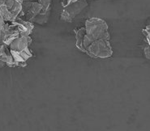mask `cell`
I'll list each match as a JSON object with an SVG mask.
<instances>
[{
	"mask_svg": "<svg viewBox=\"0 0 150 131\" xmlns=\"http://www.w3.org/2000/svg\"><path fill=\"white\" fill-rule=\"evenodd\" d=\"M85 36L91 42L99 39L108 41L110 34L108 32V25L105 21L98 18H91L85 24Z\"/></svg>",
	"mask_w": 150,
	"mask_h": 131,
	"instance_id": "cell-1",
	"label": "cell"
},
{
	"mask_svg": "<svg viewBox=\"0 0 150 131\" xmlns=\"http://www.w3.org/2000/svg\"><path fill=\"white\" fill-rule=\"evenodd\" d=\"M86 50L92 57L106 58L112 55V50L110 44L107 40L99 39L93 42L88 46Z\"/></svg>",
	"mask_w": 150,
	"mask_h": 131,
	"instance_id": "cell-2",
	"label": "cell"
},
{
	"mask_svg": "<svg viewBox=\"0 0 150 131\" xmlns=\"http://www.w3.org/2000/svg\"><path fill=\"white\" fill-rule=\"evenodd\" d=\"M88 6V3L85 0H76L67 4L64 7L61 18L67 22H71L77 15H79Z\"/></svg>",
	"mask_w": 150,
	"mask_h": 131,
	"instance_id": "cell-3",
	"label": "cell"
},
{
	"mask_svg": "<svg viewBox=\"0 0 150 131\" xmlns=\"http://www.w3.org/2000/svg\"><path fill=\"white\" fill-rule=\"evenodd\" d=\"M32 39L28 37H24L21 36L16 39H15L13 42L11 43V50H15V51H21L25 49L28 46V45L31 43Z\"/></svg>",
	"mask_w": 150,
	"mask_h": 131,
	"instance_id": "cell-4",
	"label": "cell"
},
{
	"mask_svg": "<svg viewBox=\"0 0 150 131\" xmlns=\"http://www.w3.org/2000/svg\"><path fill=\"white\" fill-rule=\"evenodd\" d=\"M42 7L39 3H32L31 7L27 11L26 18L28 20H33L36 15H38L40 12H42Z\"/></svg>",
	"mask_w": 150,
	"mask_h": 131,
	"instance_id": "cell-5",
	"label": "cell"
},
{
	"mask_svg": "<svg viewBox=\"0 0 150 131\" xmlns=\"http://www.w3.org/2000/svg\"><path fill=\"white\" fill-rule=\"evenodd\" d=\"M50 15V10L46 11H42V13L40 12L38 15H36L33 20L34 21L35 23H37V24H44L48 21Z\"/></svg>",
	"mask_w": 150,
	"mask_h": 131,
	"instance_id": "cell-6",
	"label": "cell"
},
{
	"mask_svg": "<svg viewBox=\"0 0 150 131\" xmlns=\"http://www.w3.org/2000/svg\"><path fill=\"white\" fill-rule=\"evenodd\" d=\"M0 16L5 21H15L12 14L4 4L0 6Z\"/></svg>",
	"mask_w": 150,
	"mask_h": 131,
	"instance_id": "cell-7",
	"label": "cell"
},
{
	"mask_svg": "<svg viewBox=\"0 0 150 131\" xmlns=\"http://www.w3.org/2000/svg\"><path fill=\"white\" fill-rule=\"evenodd\" d=\"M19 54H20V55H21V57L23 58L24 61L28 60L29 58L32 57V52L28 49V47L25 49H23V50H21V51H19Z\"/></svg>",
	"mask_w": 150,
	"mask_h": 131,
	"instance_id": "cell-8",
	"label": "cell"
},
{
	"mask_svg": "<svg viewBox=\"0 0 150 131\" xmlns=\"http://www.w3.org/2000/svg\"><path fill=\"white\" fill-rule=\"evenodd\" d=\"M51 1L52 0H39V4H41L42 7V11H46L50 10Z\"/></svg>",
	"mask_w": 150,
	"mask_h": 131,
	"instance_id": "cell-9",
	"label": "cell"
},
{
	"mask_svg": "<svg viewBox=\"0 0 150 131\" xmlns=\"http://www.w3.org/2000/svg\"><path fill=\"white\" fill-rule=\"evenodd\" d=\"M15 4V0H5V3H4V5L7 7V8L8 10L10 11L11 9V7H13V5Z\"/></svg>",
	"mask_w": 150,
	"mask_h": 131,
	"instance_id": "cell-10",
	"label": "cell"
},
{
	"mask_svg": "<svg viewBox=\"0 0 150 131\" xmlns=\"http://www.w3.org/2000/svg\"><path fill=\"white\" fill-rule=\"evenodd\" d=\"M150 49H149V46H148L146 48L144 49V55L146 57V58L149 59V57H150Z\"/></svg>",
	"mask_w": 150,
	"mask_h": 131,
	"instance_id": "cell-11",
	"label": "cell"
},
{
	"mask_svg": "<svg viewBox=\"0 0 150 131\" xmlns=\"http://www.w3.org/2000/svg\"><path fill=\"white\" fill-rule=\"evenodd\" d=\"M5 24H6V23H5V20H4V19L1 17V16H0V30L4 28V26L5 25Z\"/></svg>",
	"mask_w": 150,
	"mask_h": 131,
	"instance_id": "cell-12",
	"label": "cell"
},
{
	"mask_svg": "<svg viewBox=\"0 0 150 131\" xmlns=\"http://www.w3.org/2000/svg\"><path fill=\"white\" fill-rule=\"evenodd\" d=\"M6 65V63L4 62V61H2V60H0V68H2V67H4V66Z\"/></svg>",
	"mask_w": 150,
	"mask_h": 131,
	"instance_id": "cell-13",
	"label": "cell"
},
{
	"mask_svg": "<svg viewBox=\"0 0 150 131\" xmlns=\"http://www.w3.org/2000/svg\"><path fill=\"white\" fill-rule=\"evenodd\" d=\"M66 1H67V4H66V6H67V4H69L70 3H71V2H74V1H76V0H66ZM66 6H65V7H66Z\"/></svg>",
	"mask_w": 150,
	"mask_h": 131,
	"instance_id": "cell-14",
	"label": "cell"
},
{
	"mask_svg": "<svg viewBox=\"0 0 150 131\" xmlns=\"http://www.w3.org/2000/svg\"><path fill=\"white\" fill-rule=\"evenodd\" d=\"M4 3H5V0H0V6L4 4Z\"/></svg>",
	"mask_w": 150,
	"mask_h": 131,
	"instance_id": "cell-15",
	"label": "cell"
}]
</instances>
